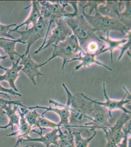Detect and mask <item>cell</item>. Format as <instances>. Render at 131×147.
<instances>
[{"instance_id":"cell-1","label":"cell","mask_w":131,"mask_h":147,"mask_svg":"<svg viewBox=\"0 0 131 147\" xmlns=\"http://www.w3.org/2000/svg\"><path fill=\"white\" fill-rule=\"evenodd\" d=\"M67 95V102L66 105L70 111L69 125L74 127H87L93 119L91 114L93 109L94 103L90 98L82 93H78L75 95L71 93L65 84H62Z\"/></svg>"},{"instance_id":"cell-2","label":"cell","mask_w":131,"mask_h":147,"mask_svg":"<svg viewBox=\"0 0 131 147\" xmlns=\"http://www.w3.org/2000/svg\"><path fill=\"white\" fill-rule=\"evenodd\" d=\"M64 19L84 52H86L87 46L91 42L95 41L105 44L96 35V30L91 27L82 14Z\"/></svg>"},{"instance_id":"cell-3","label":"cell","mask_w":131,"mask_h":147,"mask_svg":"<svg viewBox=\"0 0 131 147\" xmlns=\"http://www.w3.org/2000/svg\"><path fill=\"white\" fill-rule=\"evenodd\" d=\"M39 2L40 4L41 16L44 19L48 20L49 24L43 42L41 46L34 52V55H37L39 52H41L42 49L45 46L50 28L53 22H55L61 18L73 17L78 15V11H74L73 13H69L65 10V7L68 6V4L66 3L65 1L51 2L39 1Z\"/></svg>"},{"instance_id":"cell-4","label":"cell","mask_w":131,"mask_h":147,"mask_svg":"<svg viewBox=\"0 0 131 147\" xmlns=\"http://www.w3.org/2000/svg\"><path fill=\"white\" fill-rule=\"evenodd\" d=\"M52 46L54 48L52 56L46 61L43 63L42 65H46L56 57H60L63 59L62 73H64V68L68 65L69 61L78 57L80 52L84 51L80 46L77 37L73 34L71 35L63 42Z\"/></svg>"},{"instance_id":"cell-5","label":"cell","mask_w":131,"mask_h":147,"mask_svg":"<svg viewBox=\"0 0 131 147\" xmlns=\"http://www.w3.org/2000/svg\"><path fill=\"white\" fill-rule=\"evenodd\" d=\"M82 15L96 32L101 31L106 34V36L109 35L111 31L120 32L125 36L127 32L131 30L118 19L102 15L98 11L95 12V15H89L83 9Z\"/></svg>"},{"instance_id":"cell-6","label":"cell","mask_w":131,"mask_h":147,"mask_svg":"<svg viewBox=\"0 0 131 147\" xmlns=\"http://www.w3.org/2000/svg\"><path fill=\"white\" fill-rule=\"evenodd\" d=\"M48 22V20L41 16L37 23L32 26V28L25 30H15L20 35V39L22 42L27 44V50L24 55H26L30 53V48L32 45L35 43L37 40L45 38L46 35Z\"/></svg>"},{"instance_id":"cell-7","label":"cell","mask_w":131,"mask_h":147,"mask_svg":"<svg viewBox=\"0 0 131 147\" xmlns=\"http://www.w3.org/2000/svg\"><path fill=\"white\" fill-rule=\"evenodd\" d=\"M130 120H131V114L123 113L114 126L102 129L107 139L106 147H115L120 144L124 137L123 127Z\"/></svg>"},{"instance_id":"cell-8","label":"cell","mask_w":131,"mask_h":147,"mask_svg":"<svg viewBox=\"0 0 131 147\" xmlns=\"http://www.w3.org/2000/svg\"><path fill=\"white\" fill-rule=\"evenodd\" d=\"M55 23L56 26L52 30L50 36L48 37L45 46L42 49L41 51L53 45H57L73 34L65 19H60Z\"/></svg>"},{"instance_id":"cell-9","label":"cell","mask_w":131,"mask_h":147,"mask_svg":"<svg viewBox=\"0 0 131 147\" xmlns=\"http://www.w3.org/2000/svg\"><path fill=\"white\" fill-rule=\"evenodd\" d=\"M49 103L53 104L56 106V107H52L51 106H50L48 107H42L39 105H36L35 107H27V109L28 110L38 109H45V112L42 114V116L44 115L46 112L48 111L54 112L55 113H56L57 115L60 118V121L58 124L61 125L62 127H70L71 129L73 128L71 125H69V118H70V114L68 108L64 105L60 104L59 102L52 100H49Z\"/></svg>"},{"instance_id":"cell-10","label":"cell","mask_w":131,"mask_h":147,"mask_svg":"<svg viewBox=\"0 0 131 147\" xmlns=\"http://www.w3.org/2000/svg\"><path fill=\"white\" fill-rule=\"evenodd\" d=\"M93 122L89 124L88 126H91V130L95 129H102L111 127L109 122L110 117H112L107 109L103 106L94 104L93 109L91 114Z\"/></svg>"},{"instance_id":"cell-11","label":"cell","mask_w":131,"mask_h":147,"mask_svg":"<svg viewBox=\"0 0 131 147\" xmlns=\"http://www.w3.org/2000/svg\"><path fill=\"white\" fill-rule=\"evenodd\" d=\"M21 60L20 65L23 66L22 71L30 79L34 85H36L35 78L39 79V77L44 76V74L40 72L39 68L43 66L42 63L38 64L32 59L30 54L25 55H22L20 56Z\"/></svg>"},{"instance_id":"cell-12","label":"cell","mask_w":131,"mask_h":147,"mask_svg":"<svg viewBox=\"0 0 131 147\" xmlns=\"http://www.w3.org/2000/svg\"><path fill=\"white\" fill-rule=\"evenodd\" d=\"M103 92L105 98V102H99L97 100H93L91 99V102L94 104H97L98 105L103 106L107 109L109 113L111 115L112 111L113 110H120L123 111L124 113L131 114V110H128V109L124 107L125 105L131 102V97L129 98L128 99H125L127 96V93L123 96L122 99L118 100H114L110 98L107 93L106 89V84L105 83L103 84Z\"/></svg>"},{"instance_id":"cell-13","label":"cell","mask_w":131,"mask_h":147,"mask_svg":"<svg viewBox=\"0 0 131 147\" xmlns=\"http://www.w3.org/2000/svg\"><path fill=\"white\" fill-rule=\"evenodd\" d=\"M106 45H104L101 47V48L99 49V50L97 52L95 53H90L89 52H85L84 51L80 52L78 57L72 59L69 61V63L73 61H76V60L80 61L81 62V63L75 67V70L76 71L79 70L82 67L86 68V67H90L91 65L94 64L105 67V68L108 69V70L113 71V69L109 67L107 65H105L102 62L96 60V57L101 55V50L103 49H104Z\"/></svg>"},{"instance_id":"cell-14","label":"cell","mask_w":131,"mask_h":147,"mask_svg":"<svg viewBox=\"0 0 131 147\" xmlns=\"http://www.w3.org/2000/svg\"><path fill=\"white\" fill-rule=\"evenodd\" d=\"M20 60L21 58L19 57L16 62L12 61V65L10 68H7L4 67L3 70L5 71V73L3 75H0V82L6 81L9 84L11 88L16 92H18L19 90L15 85V82L20 75L19 72L22 70L23 68L22 65H19Z\"/></svg>"},{"instance_id":"cell-15","label":"cell","mask_w":131,"mask_h":147,"mask_svg":"<svg viewBox=\"0 0 131 147\" xmlns=\"http://www.w3.org/2000/svg\"><path fill=\"white\" fill-rule=\"evenodd\" d=\"M32 132H34L38 134L40 136L39 138H32L30 136H26L24 138H20L21 139L22 143L25 141L29 142H41L46 147H50L51 145H58V140L59 139L58 129H54L50 132L46 133L45 136H42V134L40 132L37 131L34 129H32Z\"/></svg>"},{"instance_id":"cell-16","label":"cell","mask_w":131,"mask_h":147,"mask_svg":"<svg viewBox=\"0 0 131 147\" xmlns=\"http://www.w3.org/2000/svg\"><path fill=\"white\" fill-rule=\"evenodd\" d=\"M124 1H106L104 7H101L99 13L102 15L118 20L120 13L122 12V7Z\"/></svg>"},{"instance_id":"cell-17","label":"cell","mask_w":131,"mask_h":147,"mask_svg":"<svg viewBox=\"0 0 131 147\" xmlns=\"http://www.w3.org/2000/svg\"><path fill=\"white\" fill-rule=\"evenodd\" d=\"M28 110H29L27 109V107L24 108L19 107L18 112L20 115V118L18 130L16 131H13L11 134H7V136H15L18 137V138H20L28 136L29 134L32 132V127H30L28 125L25 117V114L28 112Z\"/></svg>"},{"instance_id":"cell-18","label":"cell","mask_w":131,"mask_h":147,"mask_svg":"<svg viewBox=\"0 0 131 147\" xmlns=\"http://www.w3.org/2000/svg\"><path fill=\"white\" fill-rule=\"evenodd\" d=\"M32 2L31 5L26 7L25 9H26L32 7V10L28 17L23 23L19 25H17L15 28L13 30H11L10 32H14L15 30H18L19 28L23 27L24 26H26L25 28V30H26L28 29V27L30 24H32V26L34 25L37 23V22H38L40 17L41 16L40 13V6L39 2V1H33Z\"/></svg>"},{"instance_id":"cell-19","label":"cell","mask_w":131,"mask_h":147,"mask_svg":"<svg viewBox=\"0 0 131 147\" xmlns=\"http://www.w3.org/2000/svg\"><path fill=\"white\" fill-rule=\"evenodd\" d=\"M19 107L17 105H14L13 107H12V105H8L3 107L4 114H5L8 117L9 123L5 126H0V129H5L10 127L12 132H13L14 125H16L19 127L20 118L18 112Z\"/></svg>"},{"instance_id":"cell-20","label":"cell","mask_w":131,"mask_h":147,"mask_svg":"<svg viewBox=\"0 0 131 147\" xmlns=\"http://www.w3.org/2000/svg\"><path fill=\"white\" fill-rule=\"evenodd\" d=\"M18 43L26 44L24 42L21 41L20 39H10L6 38H0V48H2L7 57H9L12 62L15 60V55H18L19 57L21 55L18 53L15 50L16 44Z\"/></svg>"},{"instance_id":"cell-21","label":"cell","mask_w":131,"mask_h":147,"mask_svg":"<svg viewBox=\"0 0 131 147\" xmlns=\"http://www.w3.org/2000/svg\"><path fill=\"white\" fill-rule=\"evenodd\" d=\"M100 40H102L105 43L108 45V47L106 48L102 49L101 51V54H103L107 51H109L110 53V57H111V63H113V53L114 51L116 49H120L121 46L123 44L125 43L127 41V37H125L124 38L120 40H114L110 37V35H107L106 37H104L101 35L99 36Z\"/></svg>"},{"instance_id":"cell-22","label":"cell","mask_w":131,"mask_h":147,"mask_svg":"<svg viewBox=\"0 0 131 147\" xmlns=\"http://www.w3.org/2000/svg\"><path fill=\"white\" fill-rule=\"evenodd\" d=\"M59 139L58 145L59 147H75L73 131L70 127H58Z\"/></svg>"},{"instance_id":"cell-23","label":"cell","mask_w":131,"mask_h":147,"mask_svg":"<svg viewBox=\"0 0 131 147\" xmlns=\"http://www.w3.org/2000/svg\"><path fill=\"white\" fill-rule=\"evenodd\" d=\"M124 10L120 13L118 20L127 28L131 30V2L130 1H124Z\"/></svg>"},{"instance_id":"cell-24","label":"cell","mask_w":131,"mask_h":147,"mask_svg":"<svg viewBox=\"0 0 131 147\" xmlns=\"http://www.w3.org/2000/svg\"><path fill=\"white\" fill-rule=\"evenodd\" d=\"M72 132L75 147H88L90 142L96 135V131L95 130L92 136L86 138H84L82 136L81 133L79 131H73Z\"/></svg>"},{"instance_id":"cell-25","label":"cell","mask_w":131,"mask_h":147,"mask_svg":"<svg viewBox=\"0 0 131 147\" xmlns=\"http://www.w3.org/2000/svg\"><path fill=\"white\" fill-rule=\"evenodd\" d=\"M35 127L40 129V134H42L43 130L45 129L46 128H50V129H56V127H61L58 123H55L52 121L46 118L44 116L39 115L37 119Z\"/></svg>"},{"instance_id":"cell-26","label":"cell","mask_w":131,"mask_h":147,"mask_svg":"<svg viewBox=\"0 0 131 147\" xmlns=\"http://www.w3.org/2000/svg\"><path fill=\"white\" fill-rule=\"evenodd\" d=\"M17 105L18 107H24V108L27 107H26L22 104V101L21 100H7L3 99L2 98H0V114L1 115L4 114L3 107L5 105Z\"/></svg>"},{"instance_id":"cell-27","label":"cell","mask_w":131,"mask_h":147,"mask_svg":"<svg viewBox=\"0 0 131 147\" xmlns=\"http://www.w3.org/2000/svg\"><path fill=\"white\" fill-rule=\"evenodd\" d=\"M17 24L3 25L0 23V38L7 37L10 39H16L14 37L10 34V28L13 26H16Z\"/></svg>"},{"instance_id":"cell-28","label":"cell","mask_w":131,"mask_h":147,"mask_svg":"<svg viewBox=\"0 0 131 147\" xmlns=\"http://www.w3.org/2000/svg\"><path fill=\"white\" fill-rule=\"evenodd\" d=\"M106 1H87L85 5H81L83 9H85V8H89V15H91L93 11L95 10V12L98 11V7L100 5L103 4L105 5Z\"/></svg>"},{"instance_id":"cell-29","label":"cell","mask_w":131,"mask_h":147,"mask_svg":"<svg viewBox=\"0 0 131 147\" xmlns=\"http://www.w3.org/2000/svg\"><path fill=\"white\" fill-rule=\"evenodd\" d=\"M40 114L37 112L36 109H34L33 111L28 110L25 114V119L30 127L35 126L36 123L37 119Z\"/></svg>"},{"instance_id":"cell-30","label":"cell","mask_w":131,"mask_h":147,"mask_svg":"<svg viewBox=\"0 0 131 147\" xmlns=\"http://www.w3.org/2000/svg\"><path fill=\"white\" fill-rule=\"evenodd\" d=\"M123 131L124 134V137L120 144H118V147H131V144L129 145L128 143V136L129 134H131V121H130L128 127H123Z\"/></svg>"},{"instance_id":"cell-31","label":"cell","mask_w":131,"mask_h":147,"mask_svg":"<svg viewBox=\"0 0 131 147\" xmlns=\"http://www.w3.org/2000/svg\"><path fill=\"white\" fill-rule=\"evenodd\" d=\"M126 37L128 38V41L125 43L123 44V45H122L120 48L121 51L120 55L118 57V60H120L121 59L122 57H123L126 51L128 50V49H131V30H129L128 32H127L126 35Z\"/></svg>"},{"instance_id":"cell-32","label":"cell","mask_w":131,"mask_h":147,"mask_svg":"<svg viewBox=\"0 0 131 147\" xmlns=\"http://www.w3.org/2000/svg\"><path fill=\"white\" fill-rule=\"evenodd\" d=\"M6 93H9L14 96H19V97H22V95L19 93L18 92H15V91L11 88H7L5 87H3L1 84H0V94H2L3 95L7 96V98L9 100H11L10 97Z\"/></svg>"},{"instance_id":"cell-33","label":"cell","mask_w":131,"mask_h":147,"mask_svg":"<svg viewBox=\"0 0 131 147\" xmlns=\"http://www.w3.org/2000/svg\"><path fill=\"white\" fill-rule=\"evenodd\" d=\"M99 50L98 47V43L96 42H91L88 44L87 47L86 52H89L90 53H95Z\"/></svg>"},{"instance_id":"cell-34","label":"cell","mask_w":131,"mask_h":147,"mask_svg":"<svg viewBox=\"0 0 131 147\" xmlns=\"http://www.w3.org/2000/svg\"><path fill=\"white\" fill-rule=\"evenodd\" d=\"M22 141L21 140V139L18 138V140L17 141L16 144L15 145V147H30L29 146H22L21 145V144H22Z\"/></svg>"},{"instance_id":"cell-35","label":"cell","mask_w":131,"mask_h":147,"mask_svg":"<svg viewBox=\"0 0 131 147\" xmlns=\"http://www.w3.org/2000/svg\"><path fill=\"white\" fill-rule=\"evenodd\" d=\"M7 57H7V55H4V56H2V55H0V60H3V59H7ZM3 68H4V67H3V66H2V65H0V69L3 70Z\"/></svg>"},{"instance_id":"cell-36","label":"cell","mask_w":131,"mask_h":147,"mask_svg":"<svg viewBox=\"0 0 131 147\" xmlns=\"http://www.w3.org/2000/svg\"><path fill=\"white\" fill-rule=\"evenodd\" d=\"M50 147H59L58 146V145H51L50 146Z\"/></svg>"},{"instance_id":"cell-37","label":"cell","mask_w":131,"mask_h":147,"mask_svg":"<svg viewBox=\"0 0 131 147\" xmlns=\"http://www.w3.org/2000/svg\"><path fill=\"white\" fill-rule=\"evenodd\" d=\"M34 146H35L33 145V146H31V147H34Z\"/></svg>"},{"instance_id":"cell-38","label":"cell","mask_w":131,"mask_h":147,"mask_svg":"<svg viewBox=\"0 0 131 147\" xmlns=\"http://www.w3.org/2000/svg\"><path fill=\"white\" fill-rule=\"evenodd\" d=\"M118 147V146H116V147Z\"/></svg>"}]
</instances>
